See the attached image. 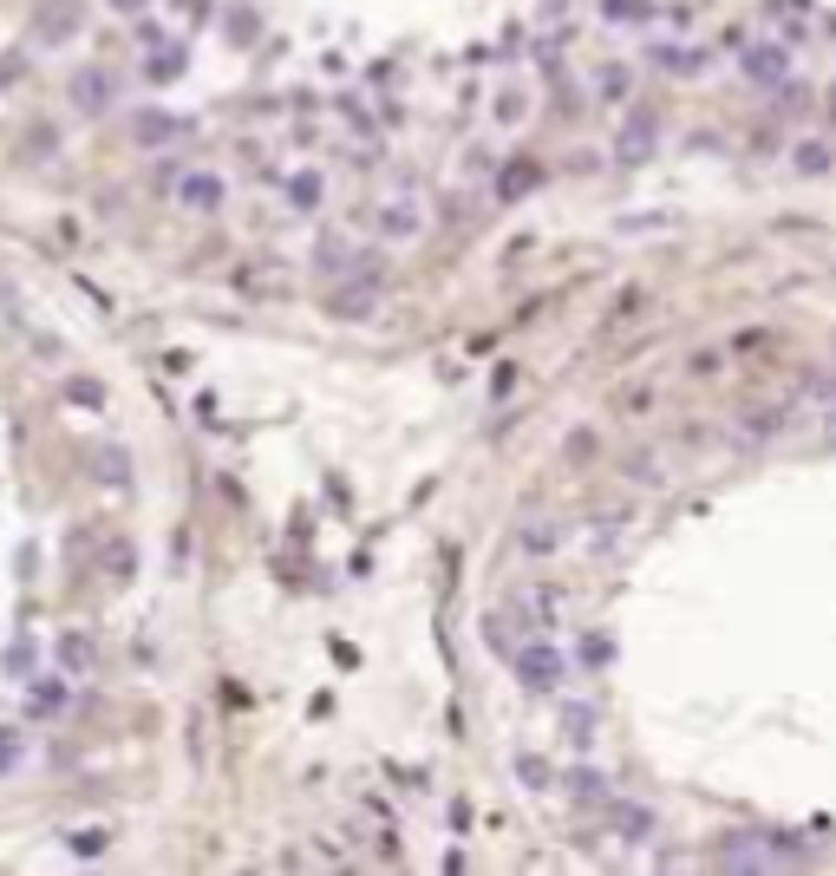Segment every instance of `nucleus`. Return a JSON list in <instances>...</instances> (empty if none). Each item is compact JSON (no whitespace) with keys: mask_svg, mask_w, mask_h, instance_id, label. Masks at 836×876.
<instances>
[{"mask_svg":"<svg viewBox=\"0 0 836 876\" xmlns=\"http://www.w3.org/2000/svg\"><path fill=\"white\" fill-rule=\"evenodd\" d=\"M170 197H177V210H184V217H216V210H222V197H229V184H222V170L190 164V170H177Z\"/></svg>","mask_w":836,"mask_h":876,"instance_id":"nucleus-1","label":"nucleus"},{"mask_svg":"<svg viewBox=\"0 0 836 876\" xmlns=\"http://www.w3.org/2000/svg\"><path fill=\"white\" fill-rule=\"evenodd\" d=\"M66 98H72V112H92V118H98V112L118 105V79L105 73V66H79L72 85H66Z\"/></svg>","mask_w":836,"mask_h":876,"instance_id":"nucleus-2","label":"nucleus"},{"mask_svg":"<svg viewBox=\"0 0 836 876\" xmlns=\"http://www.w3.org/2000/svg\"><path fill=\"white\" fill-rule=\"evenodd\" d=\"M516 680H523L530 693H556L562 687V655L550 642H530V648L516 655Z\"/></svg>","mask_w":836,"mask_h":876,"instance_id":"nucleus-3","label":"nucleus"},{"mask_svg":"<svg viewBox=\"0 0 836 876\" xmlns=\"http://www.w3.org/2000/svg\"><path fill=\"white\" fill-rule=\"evenodd\" d=\"M72 33H79V13H72V0H46V7L33 13V40H40V46H66Z\"/></svg>","mask_w":836,"mask_h":876,"instance_id":"nucleus-4","label":"nucleus"},{"mask_svg":"<svg viewBox=\"0 0 836 876\" xmlns=\"http://www.w3.org/2000/svg\"><path fill=\"white\" fill-rule=\"evenodd\" d=\"M132 138H138L144 150L177 145V138H190V118H177V112H138V118H132Z\"/></svg>","mask_w":836,"mask_h":876,"instance_id":"nucleus-5","label":"nucleus"},{"mask_svg":"<svg viewBox=\"0 0 836 876\" xmlns=\"http://www.w3.org/2000/svg\"><path fill=\"white\" fill-rule=\"evenodd\" d=\"M184 40H164V46H150V60H144V79L150 85H170V79H184Z\"/></svg>","mask_w":836,"mask_h":876,"instance_id":"nucleus-6","label":"nucleus"},{"mask_svg":"<svg viewBox=\"0 0 836 876\" xmlns=\"http://www.w3.org/2000/svg\"><path fill=\"white\" fill-rule=\"evenodd\" d=\"M373 289H341V294H327V314H341V321H373Z\"/></svg>","mask_w":836,"mask_h":876,"instance_id":"nucleus-7","label":"nucleus"},{"mask_svg":"<svg viewBox=\"0 0 836 876\" xmlns=\"http://www.w3.org/2000/svg\"><path fill=\"white\" fill-rule=\"evenodd\" d=\"M418 210L412 204H386V210H379V236H386V242H406V236H418Z\"/></svg>","mask_w":836,"mask_h":876,"instance_id":"nucleus-8","label":"nucleus"},{"mask_svg":"<svg viewBox=\"0 0 836 876\" xmlns=\"http://www.w3.org/2000/svg\"><path fill=\"white\" fill-rule=\"evenodd\" d=\"M33 707H66V680H60V674L40 680V687H33Z\"/></svg>","mask_w":836,"mask_h":876,"instance_id":"nucleus-9","label":"nucleus"},{"mask_svg":"<svg viewBox=\"0 0 836 876\" xmlns=\"http://www.w3.org/2000/svg\"><path fill=\"white\" fill-rule=\"evenodd\" d=\"M60 655H66L72 667H92V642H85V635H66V642H60Z\"/></svg>","mask_w":836,"mask_h":876,"instance_id":"nucleus-10","label":"nucleus"},{"mask_svg":"<svg viewBox=\"0 0 836 876\" xmlns=\"http://www.w3.org/2000/svg\"><path fill=\"white\" fill-rule=\"evenodd\" d=\"M294 204H301V210L321 204V177H294Z\"/></svg>","mask_w":836,"mask_h":876,"instance_id":"nucleus-11","label":"nucleus"},{"mask_svg":"<svg viewBox=\"0 0 836 876\" xmlns=\"http://www.w3.org/2000/svg\"><path fill=\"white\" fill-rule=\"evenodd\" d=\"M72 851H79V857H98V851H105V831H79Z\"/></svg>","mask_w":836,"mask_h":876,"instance_id":"nucleus-12","label":"nucleus"},{"mask_svg":"<svg viewBox=\"0 0 836 876\" xmlns=\"http://www.w3.org/2000/svg\"><path fill=\"white\" fill-rule=\"evenodd\" d=\"M797 164H804V170H824V164H830V150H824V145H804V150H797Z\"/></svg>","mask_w":836,"mask_h":876,"instance_id":"nucleus-13","label":"nucleus"},{"mask_svg":"<svg viewBox=\"0 0 836 876\" xmlns=\"http://www.w3.org/2000/svg\"><path fill=\"white\" fill-rule=\"evenodd\" d=\"M13 739H20V732H0V772H7L13 759H20V745H13Z\"/></svg>","mask_w":836,"mask_h":876,"instance_id":"nucleus-14","label":"nucleus"},{"mask_svg":"<svg viewBox=\"0 0 836 876\" xmlns=\"http://www.w3.org/2000/svg\"><path fill=\"white\" fill-rule=\"evenodd\" d=\"M105 7H112V13H125V20H138V13L150 7V0H105Z\"/></svg>","mask_w":836,"mask_h":876,"instance_id":"nucleus-15","label":"nucleus"}]
</instances>
